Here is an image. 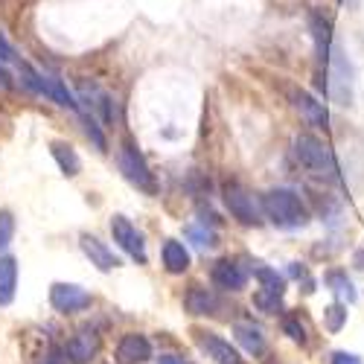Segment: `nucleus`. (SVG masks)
Returning a JSON list of instances; mask_svg holds the SVG:
<instances>
[{
  "instance_id": "obj_18",
  "label": "nucleus",
  "mask_w": 364,
  "mask_h": 364,
  "mask_svg": "<svg viewBox=\"0 0 364 364\" xmlns=\"http://www.w3.org/2000/svg\"><path fill=\"white\" fill-rule=\"evenodd\" d=\"M50 151H53V158H55L58 169H62L68 178H76V175H79L82 161H79L76 149H73L70 143H65V140H53V143H50Z\"/></svg>"
},
{
  "instance_id": "obj_24",
  "label": "nucleus",
  "mask_w": 364,
  "mask_h": 364,
  "mask_svg": "<svg viewBox=\"0 0 364 364\" xmlns=\"http://www.w3.org/2000/svg\"><path fill=\"white\" fill-rule=\"evenodd\" d=\"M15 236V216L9 210H0V254L9 248V242Z\"/></svg>"
},
{
  "instance_id": "obj_22",
  "label": "nucleus",
  "mask_w": 364,
  "mask_h": 364,
  "mask_svg": "<svg viewBox=\"0 0 364 364\" xmlns=\"http://www.w3.org/2000/svg\"><path fill=\"white\" fill-rule=\"evenodd\" d=\"M344 323H347V306L344 303H332V306L323 309V326L329 332H341Z\"/></svg>"
},
{
  "instance_id": "obj_12",
  "label": "nucleus",
  "mask_w": 364,
  "mask_h": 364,
  "mask_svg": "<svg viewBox=\"0 0 364 364\" xmlns=\"http://www.w3.org/2000/svg\"><path fill=\"white\" fill-rule=\"evenodd\" d=\"M117 358L119 364H143L151 358V344L146 336L140 332H129V336L119 338V347H117Z\"/></svg>"
},
{
  "instance_id": "obj_20",
  "label": "nucleus",
  "mask_w": 364,
  "mask_h": 364,
  "mask_svg": "<svg viewBox=\"0 0 364 364\" xmlns=\"http://www.w3.org/2000/svg\"><path fill=\"white\" fill-rule=\"evenodd\" d=\"M323 280H326V286L332 289V294H336L338 300H344V303H355V300H358V294H355V289H353V283L347 280L344 271L332 268V271H326Z\"/></svg>"
},
{
  "instance_id": "obj_3",
  "label": "nucleus",
  "mask_w": 364,
  "mask_h": 364,
  "mask_svg": "<svg viewBox=\"0 0 364 364\" xmlns=\"http://www.w3.org/2000/svg\"><path fill=\"white\" fill-rule=\"evenodd\" d=\"M353 94H355V68L341 47H332V53H329V97L336 105L350 108Z\"/></svg>"
},
{
  "instance_id": "obj_5",
  "label": "nucleus",
  "mask_w": 364,
  "mask_h": 364,
  "mask_svg": "<svg viewBox=\"0 0 364 364\" xmlns=\"http://www.w3.org/2000/svg\"><path fill=\"white\" fill-rule=\"evenodd\" d=\"M225 204L230 210V216L248 228L262 225V204L254 201V196L248 190H242L239 184H228L225 187Z\"/></svg>"
},
{
  "instance_id": "obj_16",
  "label": "nucleus",
  "mask_w": 364,
  "mask_h": 364,
  "mask_svg": "<svg viewBox=\"0 0 364 364\" xmlns=\"http://www.w3.org/2000/svg\"><path fill=\"white\" fill-rule=\"evenodd\" d=\"M233 336H236L239 347L245 350L248 355H262V353H265V336H262V329H259V326L242 321V323L233 326Z\"/></svg>"
},
{
  "instance_id": "obj_34",
  "label": "nucleus",
  "mask_w": 364,
  "mask_h": 364,
  "mask_svg": "<svg viewBox=\"0 0 364 364\" xmlns=\"http://www.w3.org/2000/svg\"><path fill=\"white\" fill-rule=\"evenodd\" d=\"M158 364H187L184 358H178V355H161Z\"/></svg>"
},
{
  "instance_id": "obj_21",
  "label": "nucleus",
  "mask_w": 364,
  "mask_h": 364,
  "mask_svg": "<svg viewBox=\"0 0 364 364\" xmlns=\"http://www.w3.org/2000/svg\"><path fill=\"white\" fill-rule=\"evenodd\" d=\"M254 274H257V280H259V286H262L265 291L283 297V291H286V280L277 274L274 268H268V265H262V262H254Z\"/></svg>"
},
{
  "instance_id": "obj_31",
  "label": "nucleus",
  "mask_w": 364,
  "mask_h": 364,
  "mask_svg": "<svg viewBox=\"0 0 364 364\" xmlns=\"http://www.w3.org/2000/svg\"><path fill=\"white\" fill-rule=\"evenodd\" d=\"M289 277H294V280H306V268H303L300 262H291V265H289Z\"/></svg>"
},
{
  "instance_id": "obj_32",
  "label": "nucleus",
  "mask_w": 364,
  "mask_h": 364,
  "mask_svg": "<svg viewBox=\"0 0 364 364\" xmlns=\"http://www.w3.org/2000/svg\"><path fill=\"white\" fill-rule=\"evenodd\" d=\"M0 87H4V90H12V76L4 70V65H0Z\"/></svg>"
},
{
  "instance_id": "obj_23",
  "label": "nucleus",
  "mask_w": 364,
  "mask_h": 364,
  "mask_svg": "<svg viewBox=\"0 0 364 364\" xmlns=\"http://www.w3.org/2000/svg\"><path fill=\"white\" fill-rule=\"evenodd\" d=\"M312 198H315V207H318V213H321V216H323L326 222H336V219H338V213H341V207H338V201H332V196L315 193Z\"/></svg>"
},
{
  "instance_id": "obj_10",
  "label": "nucleus",
  "mask_w": 364,
  "mask_h": 364,
  "mask_svg": "<svg viewBox=\"0 0 364 364\" xmlns=\"http://www.w3.org/2000/svg\"><path fill=\"white\" fill-rule=\"evenodd\" d=\"M79 245H82L85 257L90 259V265H97L100 271H114V268H119L117 254H114V251L105 245V242H100L97 236L82 233V236H79Z\"/></svg>"
},
{
  "instance_id": "obj_4",
  "label": "nucleus",
  "mask_w": 364,
  "mask_h": 364,
  "mask_svg": "<svg viewBox=\"0 0 364 364\" xmlns=\"http://www.w3.org/2000/svg\"><path fill=\"white\" fill-rule=\"evenodd\" d=\"M117 161H119V172L126 175L129 184H134V187H137V190H143L146 196H155V193H158L155 175L149 172V164L143 161V155L137 151V146H134V143H123V146H119Z\"/></svg>"
},
{
  "instance_id": "obj_27",
  "label": "nucleus",
  "mask_w": 364,
  "mask_h": 364,
  "mask_svg": "<svg viewBox=\"0 0 364 364\" xmlns=\"http://www.w3.org/2000/svg\"><path fill=\"white\" fill-rule=\"evenodd\" d=\"M283 332L291 338V341H297V344H306V329H303V323L297 321V318H283Z\"/></svg>"
},
{
  "instance_id": "obj_14",
  "label": "nucleus",
  "mask_w": 364,
  "mask_h": 364,
  "mask_svg": "<svg viewBox=\"0 0 364 364\" xmlns=\"http://www.w3.org/2000/svg\"><path fill=\"white\" fill-rule=\"evenodd\" d=\"M309 29H312V38H315L318 62L323 68H329V53H332V29H329V21H323L321 15H309Z\"/></svg>"
},
{
  "instance_id": "obj_33",
  "label": "nucleus",
  "mask_w": 364,
  "mask_h": 364,
  "mask_svg": "<svg viewBox=\"0 0 364 364\" xmlns=\"http://www.w3.org/2000/svg\"><path fill=\"white\" fill-rule=\"evenodd\" d=\"M353 265H355L358 271H364V248H358V251L353 254Z\"/></svg>"
},
{
  "instance_id": "obj_29",
  "label": "nucleus",
  "mask_w": 364,
  "mask_h": 364,
  "mask_svg": "<svg viewBox=\"0 0 364 364\" xmlns=\"http://www.w3.org/2000/svg\"><path fill=\"white\" fill-rule=\"evenodd\" d=\"M0 62H15V47L6 41L4 33H0Z\"/></svg>"
},
{
  "instance_id": "obj_30",
  "label": "nucleus",
  "mask_w": 364,
  "mask_h": 364,
  "mask_svg": "<svg viewBox=\"0 0 364 364\" xmlns=\"http://www.w3.org/2000/svg\"><path fill=\"white\" fill-rule=\"evenodd\" d=\"M332 364H364V361L358 355H353V353L338 350V353H332Z\"/></svg>"
},
{
  "instance_id": "obj_17",
  "label": "nucleus",
  "mask_w": 364,
  "mask_h": 364,
  "mask_svg": "<svg viewBox=\"0 0 364 364\" xmlns=\"http://www.w3.org/2000/svg\"><path fill=\"white\" fill-rule=\"evenodd\" d=\"M164 265H166L169 274H184L190 268V251H187L184 242H178V239L164 242Z\"/></svg>"
},
{
  "instance_id": "obj_28",
  "label": "nucleus",
  "mask_w": 364,
  "mask_h": 364,
  "mask_svg": "<svg viewBox=\"0 0 364 364\" xmlns=\"http://www.w3.org/2000/svg\"><path fill=\"white\" fill-rule=\"evenodd\" d=\"M187 236L196 242L198 248H216V233L201 230V228H187Z\"/></svg>"
},
{
  "instance_id": "obj_26",
  "label": "nucleus",
  "mask_w": 364,
  "mask_h": 364,
  "mask_svg": "<svg viewBox=\"0 0 364 364\" xmlns=\"http://www.w3.org/2000/svg\"><path fill=\"white\" fill-rule=\"evenodd\" d=\"M82 123H85V134L94 140V146L100 149V151H105L108 149V140H105V134L100 132V126H97V119H90V117H82Z\"/></svg>"
},
{
  "instance_id": "obj_19",
  "label": "nucleus",
  "mask_w": 364,
  "mask_h": 364,
  "mask_svg": "<svg viewBox=\"0 0 364 364\" xmlns=\"http://www.w3.org/2000/svg\"><path fill=\"white\" fill-rule=\"evenodd\" d=\"M18 289V262L12 257L0 259V306H9Z\"/></svg>"
},
{
  "instance_id": "obj_25",
  "label": "nucleus",
  "mask_w": 364,
  "mask_h": 364,
  "mask_svg": "<svg viewBox=\"0 0 364 364\" xmlns=\"http://www.w3.org/2000/svg\"><path fill=\"white\" fill-rule=\"evenodd\" d=\"M280 300L283 297H277V294H271V291H265V289H259L257 294H254V303L262 309V312H268V315H274L277 309H280Z\"/></svg>"
},
{
  "instance_id": "obj_2",
  "label": "nucleus",
  "mask_w": 364,
  "mask_h": 364,
  "mask_svg": "<svg viewBox=\"0 0 364 364\" xmlns=\"http://www.w3.org/2000/svg\"><path fill=\"white\" fill-rule=\"evenodd\" d=\"M294 158L300 161L303 169H309L312 175L318 178H326V181H338V166H336V158L323 140H318L315 134H297L294 137Z\"/></svg>"
},
{
  "instance_id": "obj_6",
  "label": "nucleus",
  "mask_w": 364,
  "mask_h": 364,
  "mask_svg": "<svg viewBox=\"0 0 364 364\" xmlns=\"http://www.w3.org/2000/svg\"><path fill=\"white\" fill-rule=\"evenodd\" d=\"M111 236H114V242L119 248H123L134 262H146L149 259V254H146V242H143V236H140V230L126 219V216H114L111 219Z\"/></svg>"
},
{
  "instance_id": "obj_13",
  "label": "nucleus",
  "mask_w": 364,
  "mask_h": 364,
  "mask_svg": "<svg viewBox=\"0 0 364 364\" xmlns=\"http://www.w3.org/2000/svg\"><path fill=\"white\" fill-rule=\"evenodd\" d=\"M65 353L70 355L73 364H87L90 358L100 353V336H97L94 329H82V332H76V336L68 341V350Z\"/></svg>"
},
{
  "instance_id": "obj_11",
  "label": "nucleus",
  "mask_w": 364,
  "mask_h": 364,
  "mask_svg": "<svg viewBox=\"0 0 364 364\" xmlns=\"http://www.w3.org/2000/svg\"><path fill=\"white\" fill-rule=\"evenodd\" d=\"M213 283L225 291H242L248 286V271L233 259H219L213 265Z\"/></svg>"
},
{
  "instance_id": "obj_9",
  "label": "nucleus",
  "mask_w": 364,
  "mask_h": 364,
  "mask_svg": "<svg viewBox=\"0 0 364 364\" xmlns=\"http://www.w3.org/2000/svg\"><path fill=\"white\" fill-rule=\"evenodd\" d=\"M291 105L297 108V114L306 119L312 129H326V126H329V111H326V105L318 102L312 94H306V90H294V94H291Z\"/></svg>"
},
{
  "instance_id": "obj_7",
  "label": "nucleus",
  "mask_w": 364,
  "mask_h": 364,
  "mask_svg": "<svg viewBox=\"0 0 364 364\" xmlns=\"http://www.w3.org/2000/svg\"><path fill=\"white\" fill-rule=\"evenodd\" d=\"M50 303H53L55 312L73 315V312H82V309L90 306V294L82 286H76V283H53Z\"/></svg>"
},
{
  "instance_id": "obj_1",
  "label": "nucleus",
  "mask_w": 364,
  "mask_h": 364,
  "mask_svg": "<svg viewBox=\"0 0 364 364\" xmlns=\"http://www.w3.org/2000/svg\"><path fill=\"white\" fill-rule=\"evenodd\" d=\"M262 213L271 225H277L283 230H297L309 225V210L300 201L297 193L291 190H268L262 196Z\"/></svg>"
},
{
  "instance_id": "obj_15",
  "label": "nucleus",
  "mask_w": 364,
  "mask_h": 364,
  "mask_svg": "<svg viewBox=\"0 0 364 364\" xmlns=\"http://www.w3.org/2000/svg\"><path fill=\"white\" fill-rule=\"evenodd\" d=\"M216 306H219L216 294L210 291V289H204V286H193V289L184 294V309H187L190 315H213Z\"/></svg>"
},
{
  "instance_id": "obj_8",
  "label": "nucleus",
  "mask_w": 364,
  "mask_h": 364,
  "mask_svg": "<svg viewBox=\"0 0 364 364\" xmlns=\"http://www.w3.org/2000/svg\"><path fill=\"white\" fill-rule=\"evenodd\" d=\"M196 344H198L201 353H207V358H213L216 364H245L242 355L236 353V347L230 341H225L222 336H216V332L198 329L196 332Z\"/></svg>"
}]
</instances>
